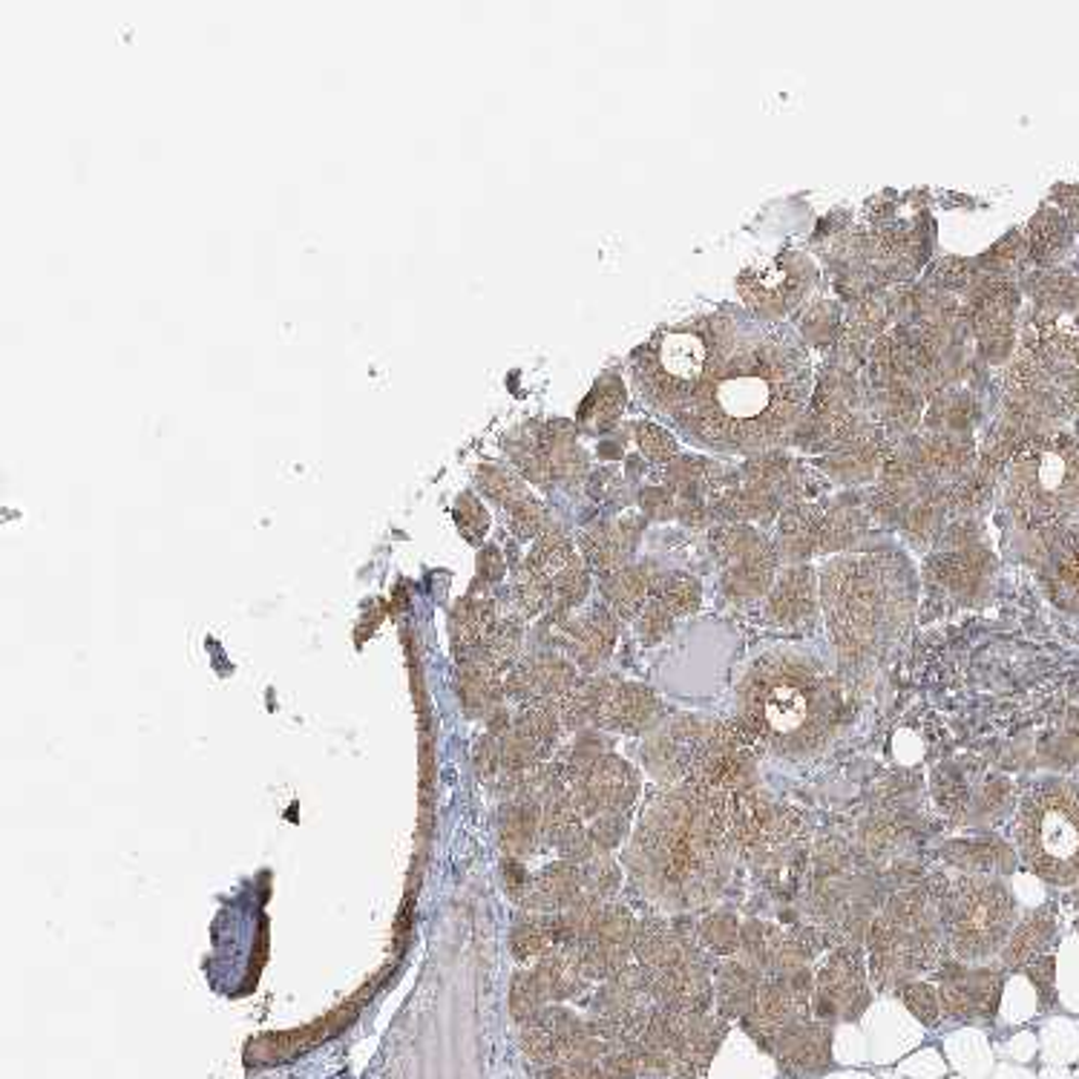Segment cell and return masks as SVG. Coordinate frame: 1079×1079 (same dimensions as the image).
I'll list each match as a JSON object with an SVG mask.
<instances>
[{
    "instance_id": "6da1fadb",
    "label": "cell",
    "mask_w": 1079,
    "mask_h": 1079,
    "mask_svg": "<svg viewBox=\"0 0 1079 1079\" xmlns=\"http://www.w3.org/2000/svg\"><path fill=\"white\" fill-rule=\"evenodd\" d=\"M809 395L798 346L758 326L718 317L709 375L688 406L691 427L714 446H763L783 437Z\"/></svg>"
},
{
    "instance_id": "7a4b0ae2",
    "label": "cell",
    "mask_w": 1079,
    "mask_h": 1079,
    "mask_svg": "<svg viewBox=\"0 0 1079 1079\" xmlns=\"http://www.w3.org/2000/svg\"><path fill=\"white\" fill-rule=\"evenodd\" d=\"M833 691L807 665L772 660L754 671L746 685V720L754 740L780 751L807 749L833 725Z\"/></svg>"
},
{
    "instance_id": "3957f363",
    "label": "cell",
    "mask_w": 1079,
    "mask_h": 1079,
    "mask_svg": "<svg viewBox=\"0 0 1079 1079\" xmlns=\"http://www.w3.org/2000/svg\"><path fill=\"white\" fill-rule=\"evenodd\" d=\"M1016 843L1025 864L1051 884L1079 881V789L1042 783L1025 795L1016 817Z\"/></svg>"
},
{
    "instance_id": "277c9868",
    "label": "cell",
    "mask_w": 1079,
    "mask_h": 1079,
    "mask_svg": "<svg viewBox=\"0 0 1079 1079\" xmlns=\"http://www.w3.org/2000/svg\"><path fill=\"white\" fill-rule=\"evenodd\" d=\"M1007 502L1030 528H1051L1079 507V444L1054 435L1021 449L1007 472Z\"/></svg>"
},
{
    "instance_id": "5b68a950",
    "label": "cell",
    "mask_w": 1079,
    "mask_h": 1079,
    "mask_svg": "<svg viewBox=\"0 0 1079 1079\" xmlns=\"http://www.w3.org/2000/svg\"><path fill=\"white\" fill-rule=\"evenodd\" d=\"M718 343V320L680 326L653 338L636 363L643 395L665 412H688L702 380L709 375Z\"/></svg>"
},
{
    "instance_id": "8992f818",
    "label": "cell",
    "mask_w": 1079,
    "mask_h": 1079,
    "mask_svg": "<svg viewBox=\"0 0 1079 1079\" xmlns=\"http://www.w3.org/2000/svg\"><path fill=\"white\" fill-rule=\"evenodd\" d=\"M948 939L962 959L990 956L1014 924L1011 892L990 878H964L944 901Z\"/></svg>"
},
{
    "instance_id": "52a82bcc",
    "label": "cell",
    "mask_w": 1079,
    "mask_h": 1079,
    "mask_svg": "<svg viewBox=\"0 0 1079 1079\" xmlns=\"http://www.w3.org/2000/svg\"><path fill=\"white\" fill-rule=\"evenodd\" d=\"M636 789H639L636 772L625 760L613 758V754H601L585 775L576 783H570V795L576 800L582 817H594V821L601 815L625 812L634 803Z\"/></svg>"
},
{
    "instance_id": "ba28073f",
    "label": "cell",
    "mask_w": 1079,
    "mask_h": 1079,
    "mask_svg": "<svg viewBox=\"0 0 1079 1079\" xmlns=\"http://www.w3.org/2000/svg\"><path fill=\"white\" fill-rule=\"evenodd\" d=\"M866 1005V990L861 981V967L858 959L838 953L829 959V964L817 979V1014L821 1016H843L855 1019Z\"/></svg>"
},
{
    "instance_id": "9c48e42d",
    "label": "cell",
    "mask_w": 1079,
    "mask_h": 1079,
    "mask_svg": "<svg viewBox=\"0 0 1079 1079\" xmlns=\"http://www.w3.org/2000/svg\"><path fill=\"white\" fill-rule=\"evenodd\" d=\"M777 1056L795 1074H817L833 1063V1033L824 1025L791 1021L777 1033Z\"/></svg>"
},
{
    "instance_id": "30bf717a",
    "label": "cell",
    "mask_w": 1079,
    "mask_h": 1079,
    "mask_svg": "<svg viewBox=\"0 0 1079 1079\" xmlns=\"http://www.w3.org/2000/svg\"><path fill=\"white\" fill-rule=\"evenodd\" d=\"M999 993H1002V979L993 973H953L944 979L941 990V1005L953 1019H976V1016L997 1014Z\"/></svg>"
},
{
    "instance_id": "8fae6325",
    "label": "cell",
    "mask_w": 1079,
    "mask_h": 1079,
    "mask_svg": "<svg viewBox=\"0 0 1079 1079\" xmlns=\"http://www.w3.org/2000/svg\"><path fill=\"white\" fill-rule=\"evenodd\" d=\"M507 674L495 671L493 665H486L479 657L458 662V676H455V688H458V700L470 714L486 718L498 709V702L507 694Z\"/></svg>"
},
{
    "instance_id": "7c38bea8",
    "label": "cell",
    "mask_w": 1079,
    "mask_h": 1079,
    "mask_svg": "<svg viewBox=\"0 0 1079 1079\" xmlns=\"http://www.w3.org/2000/svg\"><path fill=\"white\" fill-rule=\"evenodd\" d=\"M660 702L643 685H617L610 691L608 702L599 714V723L605 728L625 734H639L657 720Z\"/></svg>"
},
{
    "instance_id": "4fadbf2b",
    "label": "cell",
    "mask_w": 1079,
    "mask_h": 1079,
    "mask_svg": "<svg viewBox=\"0 0 1079 1079\" xmlns=\"http://www.w3.org/2000/svg\"><path fill=\"white\" fill-rule=\"evenodd\" d=\"M533 976H536L538 988H542L547 1002H561V999L576 997L579 990L587 985V976L582 970V962H579V953L573 944L550 950L547 956L538 959L536 967H533Z\"/></svg>"
},
{
    "instance_id": "5bb4252c",
    "label": "cell",
    "mask_w": 1079,
    "mask_h": 1079,
    "mask_svg": "<svg viewBox=\"0 0 1079 1079\" xmlns=\"http://www.w3.org/2000/svg\"><path fill=\"white\" fill-rule=\"evenodd\" d=\"M502 619L495 613V605L490 599H461L453 610V645L458 660H470L481 651L486 636L493 634Z\"/></svg>"
},
{
    "instance_id": "9a60e30c",
    "label": "cell",
    "mask_w": 1079,
    "mask_h": 1079,
    "mask_svg": "<svg viewBox=\"0 0 1079 1079\" xmlns=\"http://www.w3.org/2000/svg\"><path fill=\"white\" fill-rule=\"evenodd\" d=\"M542 835V807L530 803V800H510L502 809V821H498V840L507 858L528 855L536 838Z\"/></svg>"
},
{
    "instance_id": "2e32d148",
    "label": "cell",
    "mask_w": 1079,
    "mask_h": 1079,
    "mask_svg": "<svg viewBox=\"0 0 1079 1079\" xmlns=\"http://www.w3.org/2000/svg\"><path fill=\"white\" fill-rule=\"evenodd\" d=\"M1054 936V913L1051 910H1037L1016 927L1014 939L1005 950V962L1011 967H1028L1033 959L1042 956V948Z\"/></svg>"
},
{
    "instance_id": "e0dca14e",
    "label": "cell",
    "mask_w": 1079,
    "mask_h": 1079,
    "mask_svg": "<svg viewBox=\"0 0 1079 1079\" xmlns=\"http://www.w3.org/2000/svg\"><path fill=\"white\" fill-rule=\"evenodd\" d=\"M789 280V268L783 263H775V259H769V263H760L758 268H749V271L742 274L740 289L751 305L777 303V300L786 297Z\"/></svg>"
},
{
    "instance_id": "ac0fdd59",
    "label": "cell",
    "mask_w": 1079,
    "mask_h": 1079,
    "mask_svg": "<svg viewBox=\"0 0 1079 1079\" xmlns=\"http://www.w3.org/2000/svg\"><path fill=\"white\" fill-rule=\"evenodd\" d=\"M570 645H573V653L579 657V662L594 665V662H599L601 657H608L610 645H613V622H610L605 613L587 617L585 622H579L576 631L570 634Z\"/></svg>"
},
{
    "instance_id": "d6986e66",
    "label": "cell",
    "mask_w": 1079,
    "mask_h": 1079,
    "mask_svg": "<svg viewBox=\"0 0 1079 1079\" xmlns=\"http://www.w3.org/2000/svg\"><path fill=\"white\" fill-rule=\"evenodd\" d=\"M1054 585L1059 599L1079 605V533L1065 538L1054 556Z\"/></svg>"
},
{
    "instance_id": "ffe728a7",
    "label": "cell",
    "mask_w": 1079,
    "mask_h": 1079,
    "mask_svg": "<svg viewBox=\"0 0 1079 1079\" xmlns=\"http://www.w3.org/2000/svg\"><path fill=\"white\" fill-rule=\"evenodd\" d=\"M544 1007H547V999H544V993H542V988H538V981H536V976H533V970L516 973V976H512V985H510L512 1019L521 1021V1025H528V1021H533L538 1014H542Z\"/></svg>"
},
{
    "instance_id": "44dd1931",
    "label": "cell",
    "mask_w": 1079,
    "mask_h": 1079,
    "mask_svg": "<svg viewBox=\"0 0 1079 1079\" xmlns=\"http://www.w3.org/2000/svg\"><path fill=\"white\" fill-rule=\"evenodd\" d=\"M901 999H904V1005L913 1011V1016L918 1021H924V1025H936L939 1021L941 1005L932 988H927V985H906L901 990Z\"/></svg>"
},
{
    "instance_id": "7402d4cb",
    "label": "cell",
    "mask_w": 1079,
    "mask_h": 1079,
    "mask_svg": "<svg viewBox=\"0 0 1079 1079\" xmlns=\"http://www.w3.org/2000/svg\"><path fill=\"white\" fill-rule=\"evenodd\" d=\"M472 763H475L481 780H502V746L495 734L486 732L484 737H479L472 749Z\"/></svg>"
},
{
    "instance_id": "603a6c76",
    "label": "cell",
    "mask_w": 1079,
    "mask_h": 1079,
    "mask_svg": "<svg viewBox=\"0 0 1079 1079\" xmlns=\"http://www.w3.org/2000/svg\"><path fill=\"white\" fill-rule=\"evenodd\" d=\"M455 519L461 524L464 536L467 538H479L484 536L486 530V512L472 495H461L458 498V510H455Z\"/></svg>"
},
{
    "instance_id": "cb8c5ba5",
    "label": "cell",
    "mask_w": 1079,
    "mask_h": 1079,
    "mask_svg": "<svg viewBox=\"0 0 1079 1079\" xmlns=\"http://www.w3.org/2000/svg\"><path fill=\"white\" fill-rule=\"evenodd\" d=\"M479 479H481V486H484L486 493L493 495L495 502H502V504H510L512 507V502L519 498V484L507 475V472H502V470H481L479 472Z\"/></svg>"
},
{
    "instance_id": "d4e9b609",
    "label": "cell",
    "mask_w": 1079,
    "mask_h": 1079,
    "mask_svg": "<svg viewBox=\"0 0 1079 1079\" xmlns=\"http://www.w3.org/2000/svg\"><path fill=\"white\" fill-rule=\"evenodd\" d=\"M1028 976L1037 985L1039 997H1042V1007L1054 1005V956H1039L1025 967Z\"/></svg>"
},
{
    "instance_id": "484cf974",
    "label": "cell",
    "mask_w": 1079,
    "mask_h": 1079,
    "mask_svg": "<svg viewBox=\"0 0 1079 1079\" xmlns=\"http://www.w3.org/2000/svg\"><path fill=\"white\" fill-rule=\"evenodd\" d=\"M613 601H617L619 608L625 610V613H631V610L643 601V582H639V576L636 573H625V576H619L617 579V587H613Z\"/></svg>"
},
{
    "instance_id": "4316f807",
    "label": "cell",
    "mask_w": 1079,
    "mask_h": 1079,
    "mask_svg": "<svg viewBox=\"0 0 1079 1079\" xmlns=\"http://www.w3.org/2000/svg\"><path fill=\"white\" fill-rule=\"evenodd\" d=\"M510 519H512V528H516V533H519V536H533V533L538 530V524H542V510H538L533 502H519V504H512Z\"/></svg>"
},
{
    "instance_id": "83f0119b",
    "label": "cell",
    "mask_w": 1079,
    "mask_h": 1079,
    "mask_svg": "<svg viewBox=\"0 0 1079 1079\" xmlns=\"http://www.w3.org/2000/svg\"><path fill=\"white\" fill-rule=\"evenodd\" d=\"M481 570H486V576H498V553L490 547L481 559Z\"/></svg>"
}]
</instances>
